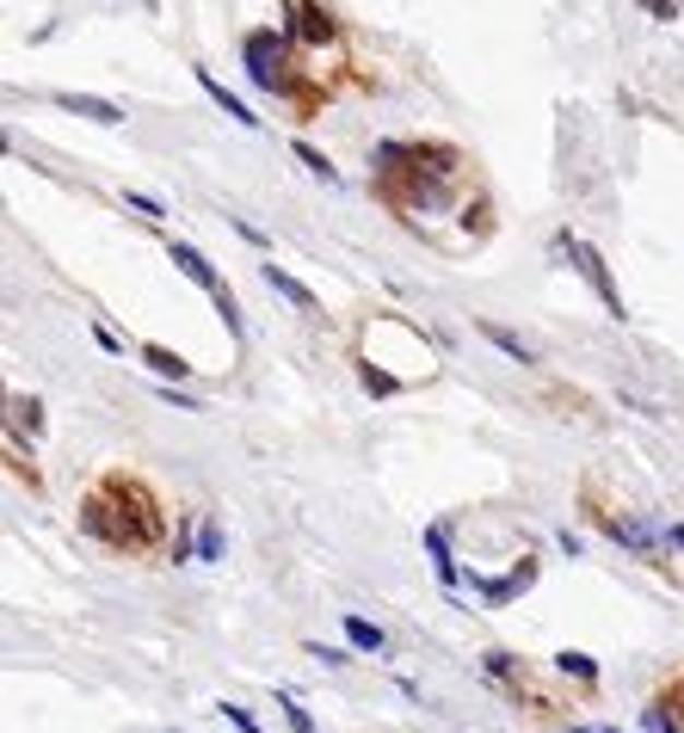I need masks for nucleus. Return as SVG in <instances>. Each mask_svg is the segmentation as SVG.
Instances as JSON below:
<instances>
[{"mask_svg":"<svg viewBox=\"0 0 684 733\" xmlns=\"http://www.w3.org/2000/svg\"><path fill=\"white\" fill-rule=\"evenodd\" d=\"M291 50H296L291 32H247V44H240L247 81H253L259 93H272V99H303V105H315V86L296 74Z\"/></svg>","mask_w":684,"mask_h":733,"instance_id":"1","label":"nucleus"},{"mask_svg":"<svg viewBox=\"0 0 684 733\" xmlns=\"http://www.w3.org/2000/svg\"><path fill=\"white\" fill-rule=\"evenodd\" d=\"M99 487L111 494V506H118V518H123V548H154L161 536H167L161 499H154L137 475H105Z\"/></svg>","mask_w":684,"mask_h":733,"instance_id":"2","label":"nucleus"},{"mask_svg":"<svg viewBox=\"0 0 684 733\" xmlns=\"http://www.w3.org/2000/svg\"><path fill=\"white\" fill-rule=\"evenodd\" d=\"M555 253H562V259H574V272H580L586 284L599 291V303L611 308L616 321H623V291H616V277H611V265H604V253H599V247H586V240L574 235V228H562V235H555Z\"/></svg>","mask_w":684,"mask_h":733,"instance_id":"3","label":"nucleus"},{"mask_svg":"<svg viewBox=\"0 0 684 733\" xmlns=\"http://www.w3.org/2000/svg\"><path fill=\"white\" fill-rule=\"evenodd\" d=\"M284 32H291L303 50H327V44H340V13H333L327 0H291V7H284Z\"/></svg>","mask_w":684,"mask_h":733,"instance_id":"4","label":"nucleus"},{"mask_svg":"<svg viewBox=\"0 0 684 733\" xmlns=\"http://www.w3.org/2000/svg\"><path fill=\"white\" fill-rule=\"evenodd\" d=\"M81 530L93 536V543H105V548H123V518H118V506H111L105 487H93V494L81 499Z\"/></svg>","mask_w":684,"mask_h":733,"instance_id":"5","label":"nucleus"},{"mask_svg":"<svg viewBox=\"0 0 684 733\" xmlns=\"http://www.w3.org/2000/svg\"><path fill=\"white\" fill-rule=\"evenodd\" d=\"M531 580H536V567L524 561V567H512V574H499V580H487V574H469V592H481L487 604H512V598L524 592Z\"/></svg>","mask_w":684,"mask_h":733,"instance_id":"6","label":"nucleus"},{"mask_svg":"<svg viewBox=\"0 0 684 733\" xmlns=\"http://www.w3.org/2000/svg\"><path fill=\"white\" fill-rule=\"evenodd\" d=\"M167 259H173V265H179V272L191 277V284H198V291H210V296L223 291V277H216V265H210V259L198 253V247H191V240H173V247H167Z\"/></svg>","mask_w":684,"mask_h":733,"instance_id":"7","label":"nucleus"},{"mask_svg":"<svg viewBox=\"0 0 684 733\" xmlns=\"http://www.w3.org/2000/svg\"><path fill=\"white\" fill-rule=\"evenodd\" d=\"M426 555H432L438 586H445V592H457V586H462V567H457V555H450V530L445 524H426Z\"/></svg>","mask_w":684,"mask_h":733,"instance_id":"8","label":"nucleus"},{"mask_svg":"<svg viewBox=\"0 0 684 733\" xmlns=\"http://www.w3.org/2000/svg\"><path fill=\"white\" fill-rule=\"evenodd\" d=\"M592 524L604 530V536H611V543H623L629 548V555H648L653 548V536L641 524H629V518H616V512H604V506H592Z\"/></svg>","mask_w":684,"mask_h":733,"instance_id":"9","label":"nucleus"},{"mask_svg":"<svg viewBox=\"0 0 684 733\" xmlns=\"http://www.w3.org/2000/svg\"><path fill=\"white\" fill-rule=\"evenodd\" d=\"M198 86L210 93V105H216L223 118H235V123H247V130H259V111H247V99H240V93H228V86L216 81L210 69H198Z\"/></svg>","mask_w":684,"mask_h":733,"instance_id":"10","label":"nucleus"},{"mask_svg":"<svg viewBox=\"0 0 684 733\" xmlns=\"http://www.w3.org/2000/svg\"><path fill=\"white\" fill-rule=\"evenodd\" d=\"M56 105L74 111V118H86V123H123V105L99 99V93H56Z\"/></svg>","mask_w":684,"mask_h":733,"instance_id":"11","label":"nucleus"},{"mask_svg":"<svg viewBox=\"0 0 684 733\" xmlns=\"http://www.w3.org/2000/svg\"><path fill=\"white\" fill-rule=\"evenodd\" d=\"M259 277H266V291H278V296H284L291 308H303V315H308V308H321V303H315V291H308L303 277H291L284 265H272V259L259 265Z\"/></svg>","mask_w":684,"mask_h":733,"instance_id":"12","label":"nucleus"},{"mask_svg":"<svg viewBox=\"0 0 684 733\" xmlns=\"http://www.w3.org/2000/svg\"><path fill=\"white\" fill-rule=\"evenodd\" d=\"M481 340L494 345V352H506V358H518V364H536V352L524 340H518L512 327H499V321H481Z\"/></svg>","mask_w":684,"mask_h":733,"instance_id":"13","label":"nucleus"},{"mask_svg":"<svg viewBox=\"0 0 684 733\" xmlns=\"http://www.w3.org/2000/svg\"><path fill=\"white\" fill-rule=\"evenodd\" d=\"M641 733H684V716H679V702L653 697L648 709H641Z\"/></svg>","mask_w":684,"mask_h":733,"instance_id":"14","label":"nucleus"},{"mask_svg":"<svg viewBox=\"0 0 684 733\" xmlns=\"http://www.w3.org/2000/svg\"><path fill=\"white\" fill-rule=\"evenodd\" d=\"M345 641H352L358 653H382V648H389V635H382L370 616H345Z\"/></svg>","mask_w":684,"mask_h":733,"instance_id":"15","label":"nucleus"},{"mask_svg":"<svg viewBox=\"0 0 684 733\" xmlns=\"http://www.w3.org/2000/svg\"><path fill=\"white\" fill-rule=\"evenodd\" d=\"M142 364H149V370L161 376V382H179V376L191 370V364L179 358V352H167V345H142Z\"/></svg>","mask_w":684,"mask_h":733,"instance_id":"16","label":"nucleus"},{"mask_svg":"<svg viewBox=\"0 0 684 733\" xmlns=\"http://www.w3.org/2000/svg\"><path fill=\"white\" fill-rule=\"evenodd\" d=\"M370 173H377V179L408 173V142H377V149H370Z\"/></svg>","mask_w":684,"mask_h":733,"instance_id":"17","label":"nucleus"},{"mask_svg":"<svg viewBox=\"0 0 684 733\" xmlns=\"http://www.w3.org/2000/svg\"><path fill=\"white\" fill-rule=\"evenodd\" d=\"M358 382H364L370 394H382V401H389V394H401V376H394V370H382L377 358H364V364H358Z\"/></svg>","mask_w":684,"mask_h":733,"instance_id":"18","label":"nucleus"},{"mask_svg":"<svg viewBox=\"0 0 684 733\" xmlns=\"http://www.w3.org/2000/svg\"><path fill=\"white\" fill-rule=\"evenodd\" d=\"M555 672H567V678H580V684H599V660L592 653H574V648L555 653Z\"/></svg>","mask_w":684,"mask_h":733,"instance_id":"19","label":"nucleus"},{"mask_svg":"<svg viewBox=\"0 0 684 733\" xmlns=\"http://www.w3.org/2000/svg\"><path fill=\"white\" fill-rule=\"evenodd\" d=\"M296 161H303V167L315 173V179H321V186H333V179H340V167H333V161H327L321 149H308V142H296Z\"/></svg>","mask_w":684,"mask_h":733,"instance_id":"20","label":"nucleus"},{"mask_svg":"<svg viewBox=\"0 0 684 733\" xmlns=\"http://www.w3.org/2000/svg\"><path fill=\"white\" fill-rule=\"evenodd\" d=\"M37 426H44V407H37L32 394H13V431H25V438H32Z\"/></svg>","mask_w":684,"mask_h":733,"instance_id":"21","label":"nucleus"},{"mask_svg":"<svg viewBox=\"0 0 684 733\" xmlns=\"http://www.w3.org/2000/svg\"><path fill=\"white\" fill-rule=\"evenodd\" d=\"M198 561H223V524H198Z\"/></svg>","mask_w":684,"mask_h":733,"instance_id":"22","label":"nucleus"},{"mask_svg":"<svg viewBox=\"0 0 684 733\" xmlns=\"http://www.w3.org/2000/svg\"><path fill=\"white\" fill-rule=\"evenodd\" d=\"M278 709H284V721H291V733H321V728H315V716H308V709L291 697V690L278 697Z\"/></svg>","mask_w":684,"mask_h":733,"instance_id":"23","label":"nucleus"},{"mask_svg":"<svg viewBox=\"0 0 684 733\" xmlns=\"http://www.w3.org/2000/svg\"><path fill=\"white\" fill-rule=\"evenodd\" d=\"M210 303H216V315H223V327H228V333H240V303H235V291L223 284V291L210 296Z\"/></svg>","mask_w":684,"mask_h":733,"instance_id":"24","label":"nucleus"},{"mask_svg":"<svg viewBox=\"0 0 684 733\" xmlns=\"http://www.w3.org/2000/svg\"><path fill=\"white\" fill-rule=\"evenodd\" d=\"M123 210H137V216H149V222L167 216V204H154L149 191H123Z\"/></svg>","mask_w":684,"mask_h":733,"instance_id":"25","label":"nucleus"},{"mask_svg":"<svg viewBox=\"0 0 684 733\" xmlns=\"http://www.w3.org/2000/svg\"><path fill=\"white\" fill-rule=\"evenodd\" d=\"M223 721H235L240 733H266V728H259L253 716H247V709H240V702H223Z\"/></svg>","mask_w":684,"mask_h":733,"instance_id":"26","label":"nucleus"},{"mask_svg":"<svg viewBox=\"0 0 684 733\" xmlns=\"http://www.w3.org/2000/svg\"><path fill=\"white\" fill-rule=\"evenodd\" d=\"M635 7H641L648 19H660V25H667L672 13H679V0H635Z\"/></svg>","mask_w":684,"mask_h":733,"instance_id":"27","label":"nucleus"},{"mask_svg":"<svg viewBox=\"0 0 684 733\" xmlns=\"http://www.w3.org/2000/svg\"><path fill=\"white\" fill-rule=\"evenodd\" d=\"M487 672H494V678H518V660L512 653H487Z\"/></svg>","mask_w":684,"mask_h":733,"instance_id":"28","label":"nucleus"},{"mask_svg":"<svg viewBox=\"0 0 684 733\" xmlns=\"http://www.w3.org/2000/svg\"><path fill=\"white\" fill-rule=\"evenodd\" d=\"M161 401H167V407H186V413H198V401H191V394H179L173 382H161Z\"/></svg>","mask_w":684,"mask_h":733,"instance_id":"29","label":"nucleus"},{"mask_svg":"<svg viewBox=\"0 0 684 733\" xmlns=\"http://www.w3.org/2000/svg\"><path fill=\"white\" fill-rule=\"evenodd\" d=\"M308 653H315V660H321V665H345V653H340V648H321V641H315V648H308Z\"/></svg>","mask_w":684,"mask_h":733,"instance_id":"30","label":"nucleus"},{"mask_svg":"<svg viewBox=\"0 0 684 733\" xmlns=\"http://www.w3.org/2000/svg\"><path fill=\"white\" fill-rule=\"evenodd\" d=\"M667 543H672V548H679V555H684V524H667Z\"/></svg>","mask_w":684,"mask_h":733,"instance_id":"31","label":"nucleus"},{"mask_svg":"<svg viewBox=\"0 0 684 733\" xmlns=\"http://www.w3.org/2000/svg\"><path fill=\"white\" fill-rule=\"evenodd\" d=\"M574 733H616V728H574Z\"/></svg>","mask_w":684,"mask_h":733,"instance_id":"32","label":"nucleus"}]
</instances>
